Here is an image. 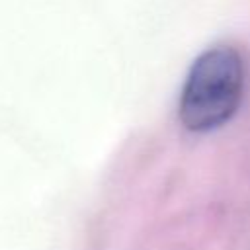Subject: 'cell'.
Listing matches in <instances>:
<instances>
[{
  "label": "cell",
  "instance_id": "6da1fadb",
  "mask_svg": "<svg viewBox=\"0 0 250 250\" xmlns=\"http://www.w3.org/2000/svg\"><path fill=\"white\" fill-rule=\"evenodd\" d=\"M244 64L232 47H213L201 53L191 64L178 113L186 129L211 131L229 121L242 98Z\"/></svg>",
  "mask_w": 250,
  "mask_h": 250
}]
</instances>
